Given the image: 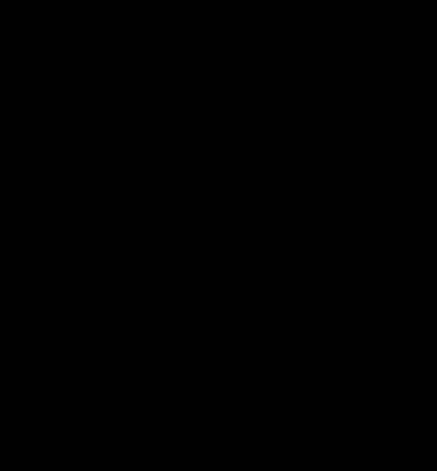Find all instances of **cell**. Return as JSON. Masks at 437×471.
<instances>
[{"mask_svg": "<svg viewBox=\"0 0 437 471\" xmlns=\"http://www.w3.org/2000/svg\"><path fill=\"white\" fill-rule=\"evenodd\" d=\"M102 102H110V106L127 102V85H119V81H106V85H102Z\"/></svg>", "mask_w": 437, "mask_h": 471, "instance_id": "obj_1", "label": "cell"}]
</instances>
